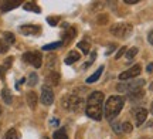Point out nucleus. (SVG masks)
Wrapping results in <instances>:
<instances>
[{"label": "nucleus", "instance_id": "obj_1", "mask_svg": "<svg viewBox=\"0 0 153 139\" xmlns=\"http://www.w3.org/2000/svg\"><path fill=\"white\" fill-rule=\"evenodd\" d=\"M102 102H104V94L99 92V91L92 92L87 100L85 114H87L89 118L95 119V121H101V119H102V112H104Z\"/></svg>", "mask_w": 153, "mask_h": 139}, {"label": "nucleus", "instance_id": "obj_2", "mask_svg": "<svg viewBox=\"0 0 153 139\" xmlns=\"http://www.w3.org/2000/svg\"><path fill=\"white\" fill-rule=\"evenodd\" d=\"M125 105V98L123 97H119V95H112L106 100V104H105V118L108 121H112L114 118L118 117V114L120 112V109Z\"/></svg>", "mask_w": 153, "mask_h": 139}, {"label": "nucleus", "instance_id": "obj_3", "mask_svg": "<svg viewBox=\"0 0 153 139\" xmlns=\"http://www.w3.org/2000/svg\"><path fill=\"white\" fill-rule=\"evenodd\" d=\"M111 33L116 37H126L132 33V26L128 23H118L111 27Z\"/></svg>", "mask_w": 153, "mask_h": 139}, {"label": "nucleus", "instance_id": "obj_4", "mask_svg": "<svg viewBox=\"0 0 153 139\" xmlns=\"http://www.w3.org/2000/svg\"><path fill=\"white\" fill-rule=\"evenodd\" d=\"M23 60L26 62H28V64H31V65L36 68H40L41 64H43V57H41V53H38V51H28V53H24Z\"/></svg>", "mask_w": 153, "mask_h": 139}, {"label": "nucleus", "instance_id": "obj_5", "mask_svg": "<svg viewBox=\"0 0 153 139\" xmlns=\"http://www.w3.org/2000/svg\"><path fill=\"white\" fill-rule=\"evenodd\" d=\"M145 85V80H136V81H132L129 84H118L116 85V89L119 92H132L133 89H137V88H142Z\"/></svg>", "mask_w": 153, "mask_h": 139}, {"label": "nucleus", "instance_id": "obj_6", "mask_svg": "<svg viewBox=\"0 0 153 139\" xmlns=\"http://www.w3.org/2000/svg\"><path fill=\"white\" fill-rule=\"evenodd\" d=\"M62 105L65 106L67 109H72L75 111L82 105V98H79L78 95H68L65 100L62 101Z\"/></svg>", "mask_w": 153, "mask_h": 139}, {"label": "nucleus", "instance_id": "obj_7", "mask_svg": "<svg viewBox=\"0 0 153 139\" xmlns=\"http://www.w3.org/2000/svg\"><path fill=\"white\" fill-rule=\"evenodd\" d=\"M140 65L139 64H136V65H133L132 68H129V70H126V71H123L122 74L119 75V80L120 81H126V80H131V78H136L139 74H140Z\"/></svg>", "mask_w": 153, "mask_h": 139}, {"label": "nucleus", "instance_id": "obj_8", "mask_svg": "<svg viewBox=\"0 0 153 139\" xmlns=\"http://www.w3.org/2000/svg\"><path fill=\"white\" fill-rule=\"evenodd\" d=\"M41 102L44 105H51L54 102V94H53V89L44 85L43 89H41Z\"/></svg>", "mask_w": 153, "mask_h": 139}, {"label": "nucleus", "instance_id": "obj_9", "mask_svg": "<svg viewBox=\"0 0 153 139\" xmlns=\"http://www.w3.org/2000/svg\"><path fill=\"white\" fill-rule=\"evenodd\" d=\"M41 31V27L40 26H22L20 27V33L26 34V36H37Z\"/></svg>", "mask_w": 153, "mask_h": 139}, {"label": "nucleus", "instance_id": "obj_10", "mask_svg": "<svg viewBox=\"0 0 153 139\" xmlns=\"http://www.w3.org/2000/svg\"><path fill=\"white\" fill-rule=\"evenodd\" d=\"M146 118H148V109L139 108V109L136 111V125L137 126H140V125L146 121Z\"/></svg>", "mask_w": 153, "mask_h": 139}, {"label": "nucleus", "instance_id": "obj_11", "mask_svg": "<svg viewBox=\"0 0 153 139\" xmlns=\"http://www.w3.org/2000/svg\"><path fill=\"white\" fill-rule=\"evenodd\" d=\"M45 81H47V87H55V85H58V83H60V74L58 72H51V74H48L47 75V78H45Z\"/></svg>", "mask_w": 153, "mask_h": 139}, {"label": "nucleus", "instance_id": "obj_12", "mask_svg": "<svg viewBox=\"0 0 153 139\" xmlns=\"http://www.w3.org/2000/svg\"><path fill=\"white\" fill-rule=\"evenodd\" d=\"M76 36V28H74V27H70L68 30H64V33H62V44L64 43H68L70 40H72L74 37Z\"/></svg>", "mask_w": 153, "mask_h": 139}, {"label": "nucleus", "instance_id": "obj_13", "mask_svg": "<svg viewBox=\"0 0 153 139\" xmlns=\"http://www.w3.org/2000/svg\"><path fill=\"white\" fill-rule=\"evenodd\" d=\"M143 95H145V91H143V88H137V89H133L132 92H129L128 94V97L131 98V100H140Z\"/></svg>", "mask_w": 153, "mask_h": 139}, {"label": "nucleus", "instance_id": "obj_14", "mask_svg": "<svg viewBox=\"0 0 153 139\" xmlns=\"http://www.w3.org/2000/svg\"><path fill=\"white\" fill-rule=\"evenodd\" d=\"M27 102H28V105H30V108L31 109H34L36 106H37V94L36 92H28L27 94Z\"/></svg>", "mask_w": 153, "mask_h": 139}, {"label": "nucleus", "instance_id": "obj_15", "mask_svg": "<svg viewBox=\"0 0 153 139\" xmlns=\"http://www.w3.org/2000/svg\"><path fill=\"white\" fill-rule=\"evenodd\" d=\"M17 6H20V1H4V3H1V11H9L11 9H14Z\"/></svg>", "mask_w": 153, "mask_h": 139}, {"label": "nucleus", "instance_id": "obj_16", "mask_svg": "<svg viewBox=\"0 0 153 139\" xmlns=\"http://www.w3.org/2000/svg\"><path fill=\"white\" fill-rule=\"evenodd\" d=\"M102 71H104V67H99L98 70H97V71H95L92 75H91V77L87 78V83H88V84H92V83H95L97 80H99V77H101Z\"/></svg>", "mask_w": 153, "mask_h": 139}, {"label": "nucleus", "instance_id": "obj_17", "mask_svg": "<svg viewBox=\"0 0 153 139\" xmlns=\"http://www.w3.org/2000/svg\"><path fill=\"white\" fill-rule=\"evenodd\" d=\"M24 10L34 11V13H40V11H41V9H40L36 3H33V1H27V3H24Z\"/></svg>", "mask_w": 153, "mask_h": 139}, {"label": "nucleus", "instance_id": "obj_18", "mask_svg": "<svg viewBox=\"0 0 153 139\" xmlns=\"http://www.w3.org/2000/svg\"><path fill=\"white\" fill-rule=\"evenodd\" d=\"M1 98H3V101H4L6 104H11V92L9 88H3V91H1Z\"/></svg>", "mask_w": 153, "mask_h": 139}, {"label": "nucleus", "instance_id": "obj_19", "mask_svg": "<svg viewBox=\"0 0 153 139\" xmlns=\"http://www.w3.org/2000/svg\"><path fill=\"white\" fill-rule=\"evenodd\" d=\"M79 60V54L78 53H75V51H71L70 53V56L65 58V64H72V62H75Z\"/></svg>", "mask_w": 153, "mask_h": 139}, {"label": "nucleus", "instance_id": "obj_20", "mask_svg": "<svg viewBox=\"0 0 153 139\" xmlns=\"http://www.w3.org/2000/svg\"><path fill=\"white\" fill-rule=\"evenodd\" d=\"M19 138H20L19 132H17L14 128H11L10 131H7V134L4 135V138L3 139H19Z\"/></svg>", "mask_w": 153, "mask_h": 139}, {"label": "nucleus", "instance_id": "obj_21", "mask_svg": "<svg viewBox=\"0 0 153 139\" xmlns=\"http://www.w3.org/2000/svg\"><path fill=\"white\" fill-rule=\"evenodd\" d=\"M54 139H68V135L65 134L64 129H58L54 132Z\"/></svg>", "mask_w": 153, "mask_h": 139}, {"label": "nucleus", "instance_id": "obj_22", "mask_svg": "<svg viewBox=\"0 0 153 139\" xmlns=\"http://www.w3.org/2000/svg\"><path fill=\"white\" fill-rule=\"evenodd\" d=\"M62 45V41H57V43H53V44H47L43 47L44 51H48V50H54V48H58Z\"/></svg>", "mask_w": 153, "mask_h": 139}, {"label": "nucleus", "instance_id": "obj_23", "mask_svg": "<svg viewBox=\"0 0 153 139\" xmlns=\"http://www.w3.org/2000/svg\"><path fill=\"white\" fill-rule=\"evenodd\" d=\"M3 37H4V43H7L9 45H11L14 43V36L11 33H4L3 34Z\"/></svg>", "mask_w": 153, "mask_h": 139}, {"label": "nucleus", "instance_id": "obj_24", "mask_svg": "<svg viewBox=\"0 0 153 139\" xmlns=\"http://www.w3.org/2000/svg\"><path fill=\"white\" fill-rule=\"evenodd\" d=\"M78 48L82 50L85 54H88V51H89V44H88L87 41H79V43H78Z\"/></svg>", "mask_w": 153, "mask_h": 139}, {"label": "nucleus", "instance_id": "obj_25", "mask_svg": "<svg viewBox=\"0 0 153 139\" xmlns=\"http://www.w3.org/2000/svg\"><path fill=\"white\" fill-rule=\"evenodd\" d=\"M37 80H38L37 74H36V72H31V74H30V77H28V85H30V87L36 85V84H37Z\"/></svg>", "mask_w": 153, "mask_h": 139}, {"label": "nucleus", "instance_id": "obj_26", "mask_svg": "<svg viewBox=\"0 0 153 139\" xmlns=\"http://www.w3.org/2000/svg\"><path fill=\"white\" fill-rule=\"evenodd\" d=\"M136 53H137V48H136V47H132V48H129V50H128V53H126L128 60H132L133 57L136 56Z\"/></svg>", "mask_w": 153, "mask_h": 139}, {"label": "nucleus", "instance_id": "obj_27", "mask_svg": "<svg viewBox=\"0 0 153 139\" xmlns=\"http://www.w3.org/2000/svg\"><path fill=\"white\" fill-rule=\"evenodd\" d=\"M9 47H10V45L7 44V43H4V40H0V54H3V53H7Z\"/></svg>", "mask_w": 153, "mask_h": 139}, {"label": "nucleus", "instance_id": "obj_28", "mask_svg": "<svg viewBox=\"0 0 153 139\" xmlns=\"http://www.w3.org/2000/svg\"><path fill=\"white\" fill-rule=\"evenodd\" d=\"M132 123H129V122H123L122 123V131L123 132H132Z\"/></svg>", "mask_w": 153, "mask_h": 139}, {"label": "nucleus", "instance_id": "obj_29", "mask_svg": "<svg viewBox=\"0 0 153 139\" xmlns=\"http://www.w3.org/2000/svg\"><path fill=\"white\" fill-rule=\"evenodd\" d=\"M47 22H48V24H51V26H57V23H58V17H48V19H47Z\"/></svg>", "mask_w": 153, "mask_h": 139}, {"label": "nucleus", "instance_id": "obj_30", "mask_svg": "<svg viewBox=\"0 0 153 139\" xmlns=\"http://www.w3.org/2000/svg\"><path fill=\"white\" fill-rule=\"evenodd\" d=\"M125 51H126V47H120V50L118 51V54L115 56V58H116V60L120 58V56H123V53H125Z\"/></svg>", "mask_w": 153, "mask_h": 139}, {"label": "nucleus", "instance_id": "obj_31", "mask_svg": "<svg viewBox=\"0 0 153 139\" xmlns=\"http://www.w3.org/2000/svg\"><path fill=\"white\" fill-rule=\"evenodd\" d=\"M11 61H13V58H11V57H9V58H7V60L4 61V68H10Z\"/></svg>", "mask_w": 153, "mask_h": 139}, {"label": "nucleus", "instance_id": "obj_32", "mask_svg": "<svg viewBox=\"0 0 153 139\" xmlns=\"http://www.w3.org/2000/svg\"><path fill=\"white\" fill-rule=\"evenodd\" d=\"M148 40H149V43H150V44H153V31H150V33H149Z\"/></svg>", "mask_w": 153, "mask_h": 139}, {"label": "nucleus", "instance_id": "obj_33", "mask_svg": "<svg viewBox=\"0 0 153 139\" xmlns=\"http://www.w3.org/2000/svg\"><path fill=\"white\" fill-rule=\"evenodd\" d=\"M125 3L126 4H136L137 0H125Z\"/></svg>", "mask_w": 153, "mask_h": 139}, {"label": "nucleus", "instance_id": "obj_34", "mask_svg": "<svg viewBox=\"0 0 153 139\" xmlns=\"http://www.w3.org/2000/svg\"><path fill=\"white\" fill-rule=\"evenodd\" d=\"M0 77L4 78V68H1V67H0Z\"/></svg>", "mask_w": 153, "mask_h": 139}, {"label": "nucleus", "instance_id": "obj_35", "mask_svg": "<svg viewBox=\"0 0 153 139\" xmlns=\"http://www.w3.org/2000/svg\"><path fill=\"white\" fill-rule=\"evenodd\" d=\"M148 71H149V72L153 71V64H149V65H148Z\"/></svg>", "mask_w": 153, "mask_h": 139}, {"label": "nucleus", "instance_id": "obj_36", "mask_svg": "<svg viewBox=\"0 0 153 139\" xmlns=\"http://www.w3.org/2000/svg\"><path fill=\"white\" fill-rule=\"evenodd\" d=\"M51 123H54V125H57V123H58V119H53V121H51Z\"/></svg>", "mask_w": 153, "mask_h": 139}, {"label": "nucleus", "instance_id": "obj_37", "mask_svg": "<svg viewBox=\"0 0 153 139\" xmlns=\"http://www.w3.org/2000/svg\"><path fill=\"white\" fill-rule=\"evenodd\" d=\"M150 109H152V114H153V102H152V106H150Z\"/></svg>", "mask_w": 153, "mask_h": 139}, {"label": "nucleus", "instance_id": "obj_38", "mask_svg": "<svg viewBox=\"0 0 153 139\" xmlns=\"http://www.w3.org/2000/svg\"><path fill=\"white\" fill-rule=\"evenodd\" d=\"M0 114H1V106H0Z\"/></svg>", "mask_w": 153, "mask_h": 139}, {"label": "nucleus", "instance_id": "obj_39", "mask_svg": "<svg viewBox=\"0 0 153 139\" xmlns=\"http://www.w3.org/2000/svg\"><path fill=\"white\" fill-rule=\"evenodd\" d=\"M43 139H48V138H43Z\"/></svg>", "mask_w": 153, "mask_h": 139}]
</instances>
